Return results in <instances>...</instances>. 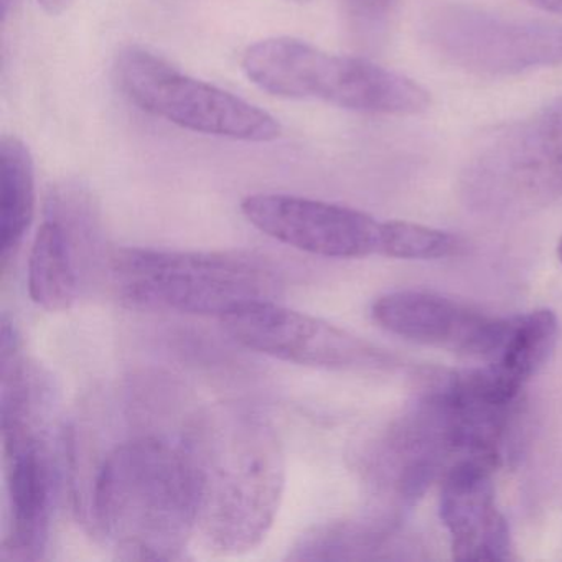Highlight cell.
Returning a JSON list of instances; mask_svg holds the SVG:
<instances>
[{
    "label": "cell",
    "instance_id": "obj_1",
    "mask_svg": "<svg viewBox=\"0 0 562 562\" xmlns=\"http://www.w3.org/2000/svg\"><path fill=\"white\" fill-rule=\"evenodd\" d=\"M200 509L202 472L189 442L139 437L121 443L94 480V526L123 561L186 558Z\"/></svg>",
    "mask_w": 562,
    "mask_h": 562
},
{
    "label": "cell",
    "instance_id": "obj_2",
    "mask_svg": "<svg viewBox=\"0 0 562 562\" xmlns=\"http://www.w3.org/2000/svg\"><path fill=\"white\" fill-rule=\"evenodd\" d=\"M190 443L202 472L199 532L210 548L239 554L258 548L284 492V456L271 427L251 416H228Z\"/></svg>",
    "mask_w": 562,
    "mask_h": 562
},
{
    "label": "cell",
    "instance_id": "obj_3",
    "mask_svg": "<svg viewBox=\"0 0 562 562\" xmlns=\"http://www.w3.org/2000/svg\"><path fill=\"white\" fill-rule=\"evenodd\" d=\"M241 68L259 90L284 100L322 101L381 116H413L430 104L429 93L397 71L292 37L249 45Z\"/></svg>",
    "mask_w": 562,
    "mask_h": 562
},
{
    "label": "cell",
    "instance_id": "obj_4",
    "mask_svg": "<svg viewBox=\"0 0 562 562\" xmlns=\"http://www.w3.org/2000/svg\"><path fill=\"white\" fill-rule=\"evenodd\" d=\"M113 272L127 304L149 311L226 317L256 302L276 301L274 269L246 255L121 249Z\"/></svg>",
    "mask_w": 562,
    "mask_h": 562
},
{
    "label": "cell",
    "instance_id": "obj_5",
    "mask_svg": "<svg viewBox=\"0 0 562 562\" xmlns=\"http://www.w3.org/2000/svg\"><path fill=\"white\" fill-rule=\"evenodd\" d=\"M29 363L2 374V442L8 476L9 531L4 558L37 561L50 538L58 470L45 417L50 393Z\"/></svg>",
    "mask_w": 562,
    "mask_h": 562
},
{
    "label": "cell",
    "instance_id": "obj_6",
    "mask_svg": "<svg viewBox=\"0 0 562 562\" xmlns=\"http://www.w3.org/2000/svg\"><path fill=\"white\" fill-rule=\"evenodd\" d=\"M116 78L131 103L182 130L252 144L281 137V124L268 111L183 74L147 48H124L116 60Z\"/></svg>",
    "mask_w": 562,
    "mask_h": 562
},
{
    "label": "cell",
    "instance_id": "obj_7",
    "mask_svg": "<svg viewBox=\"0 0 562 562\" xmlns=\"http://www.w3.org/2000/svg\"><path fill=\"white\" fill-rule=\"evenodd\" d=\"M463 189L476 205L496 210L562 195V97L486 140L467 166Z\"/></svg>",
    "mask_w": 562,
    "mask_h": 562
},
{
    "label": "cell",
    "instance_id": "obj_8",
    "mask_svg": "<svg viewBox=\"0 0 562 562\" xmlns=\"http://www.w3.org/2000/svg\"><path fill=\"white\" fill-rule=\"evenodd\" d=\"M423 32L437 55L472 74L506 77L562 65V27L548 22L446 4L426 15Z\"/></svg>",
    "mask_w": 562,
    "mask_h": 562
},
{
    "label": "cell",
    "instance_id": "obj_9",
    "mask_svg": "<svg viewBox=\"0 0 562 562\" xmlns=\"http://www.w3.org/2000/svg\"><path fill=\"white\" fill-rule=\"evenodd\" d=\"M233 340L248 350L325 370H380L393 358L370 341L314 315L256 302L222 318Z\"/></svg>",
    "mask_w": 562,
    "mask_h": 562
},
{
    "label": "cell",
    "instance_id": "obj_10",
    "mask_svg": "<svg viewBox=\"0 0 562 562\" xmlns=\"http://www.w3.org/2000/svg\"><path fill=\"white\" fill-rule=\"evenodd\" d=\"M259 232L299 251L324 258L381 256L383 223L348 206L285 193H255L241 202Z\"/></svg>",
    "mask_w": 562,
    "mask_h": 562
},
{
    "label": "cell",
    "instance_id": "obj_11",
    "mask_svg": "<svg viewBox=\"0 0 562 562\" xmlns=\"http://www.w3.org/2000/svg\"><path fill=\"white\" fill-rule=\"evenodd\" d=\"M371 315L381 328L397 337L488 361L498 353L509 328V318L490 317L423 291L381 295Z\"/></svg>",
    "mask_w": 562,
    "mask_h": 562
},
{
    "label": "cell",
    "instance_id": "obj_12",
    "mask_svg": "<svg viewBox=\"0 0 562 562\" xmlns=\"http://www.w3.org/2000/svg\"><path fill=\"white\" fill-rule=\"evenodd\" d=\"M498 463L460 459L447 470L440 492V519L450 538L453 559L506 561L512 558V536L499 512L493 485Z\"/></svg>",
    "mask_w": 562,
    "mask_h": 562
},
{
    "label": "cell",
    "instance_id": "obj_13",
    "mask_svg": "<svg viewBox=\"0 0 562 562\" xmlns=\"http://www.w3.org/2000/svg\"><path fill=\"white\" fill-rule=\"evenodd\" d=\"M71 252L70 233L50 205V216L38 228L29 259V294L38 307L68 311L77 301L78 278Z\"/></svg>",
    "mask_w": 562,
    "mask_h": 562
},
{
    "label": "cell",
    "instance_id": "obj_14",
    "mask_svg": "<svg viewBox=\"0 0 562 562\" xmlns=\"http://www.w3.org/2000/svg\"><path fill=\"white\" fill-rule=\"evenodd\" d=\"M35 213V167L24 140L4 136L0 140V246L8 268L21 248Z\"/></svg>",
    "mask_w": 562,
    "mask_h": 562
},
{
    "label": "cell",
    "instance_id": "obj_15",
    "mask_svg": "<svg viewBox=\"0 0 562 562\" xmlns=\"http://www.w3.org/2000/svg\"><path fill=\"white\" fill-rule=\"evenodd\" d=\"M558 334V317L548 308L509 318L505 341L488 364L503 380L521 391L551 357Z\"/></svg>",
    "mask_w": 562,
    "mask_h": 562
},
{
    "label": "cell",
    "instance_id": "obj_16",
    "mask_svg": "<svg viewBox=\"0 0 562 562\" xmlns=\"http://www.w3.org/2000/svg\"><path fill=\"white\" fill-rule=\"evenodd\" d=\"M462 249L457 236L409 222H384L381 256L409 261L449 258Z\"/></svg>",
    "mask_w": 562,
    "mask_h": 562
},
{
    "label": "cell",
    "instance_id": "obj_17",
    "mask_svg": "<svg viewBox=\"0 0 562 562\" xmlns=\"http://www.w3.org/2000/svg\"><path fill=\"white\" fill-rule=\"evenodd\" d=\"M348 15L361 31H378L386 24L396 0H344Z\"/></svg>",
    "mask_w": 562,
    "mask_h": 562
},
{
    "label": "cell",
    "instance_id": "obj_18",
    "mask_svg": "<svg viewBox=\"0 0 562 562\" xmlns=\"http://www.w3.org/2000/svg\"><path fill=\"white\" fill-rule=\"evenodd\" d=\"M75 2H77V0H37V4L41 5L48 15H54V18L70 11Z\"/></svg>",
    "mask_w": 562,
    "mask_h": 562
},
{
    "label": "cell",
    "instance_id": "obj_19",
    "mask_svg": "<svg viewBox=\"0 0 562 562\" xmlns=\"http://www.w3.org/2000/svg\"><path fill=\"white\" fill-rule=\"evenodd\" d=\"M526 2L541 9V11L549 12V14L562 18V0H526Z\"/></svg>",
    "mask_w": 562,
    "mask_h": 562
},
{
    "label": "cell",
    "instance_id": "obj_20",
    "mask_svg": "<svg viewBox=\"0 0 562 562\" xmlns=\"http://www.w3.org/2000/svg\"><path fill=\"white\" fill-rule=\"evenodd\" d=\"M288 2H292V4H311L312 0H288Z\"/></svg>",
    "mask_w": 562,
    "mask_h": 562
},
{
    "label": "cell",
    "instance_id": "obj_21",
    "mask_svg": "<svg viewBox=\"0 0 562 562\" xmlns=\"http://www.w3.org/2000/svg\"><path fill=\"white\" fill-rule=\"evenodd\" d=\"M558 258H559V261L562 262V238L559 239V245H558Z\"/></svg>",
    "mask_w": 562,
    "mask_h": 562
}]
</instances>
